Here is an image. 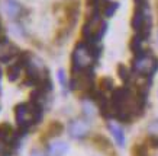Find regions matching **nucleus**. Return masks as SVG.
I'll use <instances>...</instances> for the list:
<instances>
[{
    "label": "nucleus",
    "mask_w": 158,
    "mask_h": 156,
    "mask_svg": "<svg viewBox=\"0 0 158 156\" xmlns=\"http://www.w3.org/2000/svg\"><path fill=\"white\" fill-rule=\"evenodd\" d=\"M45 108L36 104L35 101L29 99L26 102H20L15 107V120L18 124L19 131H29L42 121Z\"/></svg>",
    "instance_id": "nucleus-1"
},
{
    "label": "nucleus",
    "mask_w": 158,
    "mask_h": 156,
    "mask_svg": "<svg viewBox=\"0 0 158 156\" xmlns=\"http://www.w3.org/2000/svg\"><path fill=\"white\" fill-rule=\"evenodd\" d=\"M100 53L102 50L99 47V44H87L86 41L78 42L71 53V73L91 70L93 64L96 63Z\"/></svg>",
    "instance_id": "nucleus-2"
},
{
    "label": "nucleus",
    "mask_w": 158,
    "mask_h": 156,
    "mask_svg": "<svg viewBox=\"0 0 158 156\" xmlns=\"http://www.w3.org/2000/svg\"><path fill=\"white\" fill-rule=\"evenodd\" d=\"M106 29H107V24L103 19V15L99 10H93V13L89 16V19L83 26V41H86L87 44L97 45L103 38V35L106 34Z\"/></svg>",
    "instance_id": "nucleus-3"
},
{
    "label": "nucleus",
    "mask_w": 158,
    "mask_h": 156,
    "mask_svg": "<svg viewBox=\"0 0 158 156\" xmlns=\"http://www.w3.org/2000/svg\"><path fill=\"white\" fill-rule=\"evenodd\" d=\"M158 70V59L151 51H141L132 60V72L142 79H151Z\"/></svg>",
    "instance_id": "nucleus-4"
},
{
    "label": "nucleus",
    "mask_w": 158,
    "mask_h": 156,
    "mask_svg": "<svg viewBox=\"0 0 158 156\" xmlns=\"http://www.w3.org/2000/svg\"><path fill=\"white\" fill-rule=\"evenodd\" d=\"M19 130H13L7 123L0 124V156H13L15 149L19 146Z\"/></svg>",
    "instance_id": "nucleus-5"
},
{
    "label": "nucleus",
    "mask_w": 158,
    "mask_h": 156,
    "mask_svg": "<svg viewBox=\"0 0 158 156\" xmlns=\"http://www.w3.org/2000/svg\"><path fill=\"white\" fill-rule=\"evenodd\" d=\"M20 56V50L16 44H13L5 35L0 37V61L2 63H10Z\"/></svg>",
    "instance_id": "nucleus-6"
},
{
    "label": "nucleus",
    "mask_w": 158,
    "mask_h": 156,
    "mask_svg": "<svg viewBox=\"0 0 158 156\" xmlns=\"http://www.w3.org/2000/svg\"><path fill=\"white\" fill-rule=\"evenodd\" d=\"M68 134L76 139V140H83L90 134V124L86 120H73L68 124Z\"/></svg>",
    "instance_id": "nucleus-7"
},
{
    "label": "nucleus",
    "mask_w": 158,
    "mask_h": 156,
    "mask_svg": "<svg viewBox=\"0 0 158 156\" xmlns=\"http://www.w3.org/2000/svg\"><path fill=\"white\" fill-rule=\"evenodd\" d=\"M3 7H5L7 18L10 20H13V22L22 19V16L25 15V7L19 0H5V6Z\"/></svg>",
    "instance_id": "nucleus-8"
},
{
    "label": "nucleus",
    "mask_w": 158,
    "mask_h": 156,
    "mask_svg": "<svg viewBox=\"0 0 158 156\" xmlns=\"http://www.w3.org/2000/svg\"><path fill=\"white\" fill-rule=\"evenodd\" d=\"M68 152V145L62 140H54L48 146L49 156H65Z\"/></svg>",
    "instance_id": "nucleus-9"
},
{
    "label": "nucleus",
    "mask_w": 158,
    "mask_h": 156,
    "mask_svg": "<svg viewBox=\"0 0 158 156\" xmlns=\"http://www.w3.org/2000/svg\"><path fill=\"white\" fill-rule=\"evenodd\" d=\"M107 128L110 130V133H112V136H113L116 143H118L120 147H123L126 139H125V133H123V130H122V127H120L119 124H116V123H107Z\"/></svg>",
    "instance_id": "nucleus-10"
},
{
    "label": "nucleus",
    "mask_w": 158,
    "mask_h": 156,
    "mask_svg": "<svg viewBox=\"0 0 158 156\" xmlns=\"http://www.w3.org/2000/svg\"><path fill=\"white\" fill-rule=\"evenodd\" d=\"M119 7V5H118V2H112V0H103L100 3V7H99V12H100L103 16H107V18H110V16L115 15L116 9Z\"/></svg>",
    "instance_id": "nucleus-11"
},
{
    "label": "nucleus",
    "mask_w": 158,
    "mask_h": 156,
    "mask_svg": "<svg viewBox=\"0 0 158 156\" xmlns=\"http://www.w3.org/2000/svg\"><path fill=\"white\" fill-rule=\"evenodd\" d=\"M62 130H64V127H62V124L60 121H54L51 123L48 126V128H47V131H45V134L42 136V139H54V137L60 136L62 133Z\"/></svg>",
    "instance_id": "nucleus-12"
},
{
    "label": "nucleus",
    "mask_w": 158,
    "mask_h": 156,
    "mask_svg": "<svg viewBox=\"0 0 158 156\" xmlns=\"http://www.w3.org/2000/svg\"><path fill=\"white\" fill-rule=\"evenodd\" d=\"M93 141H94V146L99 149V150H103V152H112V145H110V141L106 139V137L103 136H96L94 139H93Z\"/></svg>",
    "instance_id": "nucleus-13"
},
{
    "label": "nucleus",
    "mask_w": 158,
    "mask_h": 156,
    "mask_svg": "<svg viewBox=\"0 0 158 156\" xmlns=\"http://www.w3.org/2000/svg\"><path fill=\"white\" fill-rule=\"evenodd\" d=\"M132 156H148V147L144 143H138L132 147Z\"/></svg>",
    "instance_id": "nucleus-14"
},
{
    "label": "nucleus",
    "mask_w": 158,
    "mask_h": 156,
    "mask_svg": "<svg viewBox=\"0 0 158 156\" xmlns=\"http://www.w3.org/2000/svg\"><path fill=\"white\" fill-rule=\"evenodd\" d=\"M119 76L122 78L123 82H128L129 78H131V73H129V70L125 67V66H119Z\"/></svg>",
    "instance_id": "nucleus-15"
},
{
    "label": "nucleus",
    "mask_w": 158,
    "mask_h": 156,
    "mask_svg": "<svg viewBox=\"0 0 158 156\" xmlns=\"http://www.w3.org/2000/svg\"><path fill=\"white\" fill-rule=\"evenodd\" d=\"M148 131L152 134V137H158V120L152 121L148 126Z\"/></svg>",
    "instance_id": "nucleus-16"
},
{
    "label": "nucleus",
    "mask_w": 158,
    "mask_h": 156,
    "mask_svg": "<svg viewBox=\"0 0 158 156\" xmlns=\"http://www.w3.org/2000/svg\"><path fill=\"white\" fill-rule=\"evenodd\" d=\"M31 156H49V155H48V152L41 149V147H35L31 152Z\"/></svg>",
    "instance_id": "nucleus-17"
},
{
    "label": "nucleus",
    "mask_w": 158,
    "mask_h": 156,
    "mask_svg": "<svg viewBox=\"0 0 158 156\" xmlns=\"http://www.w3.org/2000/svg\"><path fill=\"white\" fill-rule=\"evenodd\" d=\"M58 79H60V83H61V86H62V88H64V89L67 88L68 82L65 80V73H64L62 70H60V72H58Z\"/></svg>",
    "instance_id": "nucleus-18"
},
{
    "label": "nucleus",
    "mask_w": 158,
    "mask_h": 156,
    "mask_svg": "<svg viewBox=\"0 0 158 156\" xmlns=\"http://www.w3.org/2000/svg\"><path fill=\"white\" fill-rule=\"evenodd\" d=\"M0 79H2V69H0Z\"/></svg>",
    "instance_id": "nucleus-19"
}]
</instances>
